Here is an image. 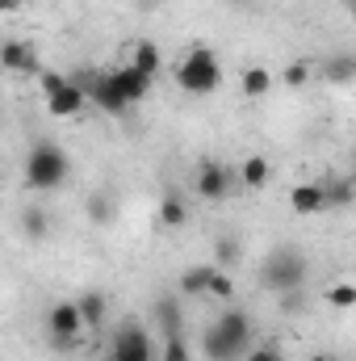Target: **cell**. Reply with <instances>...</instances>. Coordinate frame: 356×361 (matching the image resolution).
I'll list each match as a JSON object with an SVG mask.
<instances>
[{"label":"cell","instance_id":"obj_1","mask_svg":"<svg viewBox=\"0 0 356 361\" xmlns=\"http://www.w3.org/2000/svg\"><path fill=\"white\" fill-rule=\"evenodd\" d=\"M252 349V319L243 307H227L201 336V353L210 361H243Z\"/></svg>","mask_w":356,"mask_h":361},{"label":"cell","instance_id":"obj_2","mask_svg":"<svg viewBox=\"0 0 356 361\" xmlns=\"http://www.w3.org/2000/svg\"><path fill=\"white\" fill-rule=\"evenodd\" d=\"M68 177H72L68 152L59 143H51V139H38L30 147V160H25V185L34 193H51V189H59Z\"/></svg>","mask_w":356,"mask_h":361},{"label":"cell","instance_id":"obj_3","mask_svg":"<svg viewBox=\"0 0 356 361\" xmlns=\"http://www.w3.org/2000/svg\"><path fill=\"white\" fill-rule=\"evenodd\" d=\"M306 269L310 265H306V252L298 244H276L265 257V265H260V281L276 294H289V290H302Z\"/></svg>","mask_w":356,"mask_h":361},{"label":"cell","instance_id":"obj_4","mask_svg":"<svg viewBox=\"0 0 356 361\" xmlns=\"http://www.w3.org/2000/svg\"><path fill=\"white\" fill-rule=\"evenodd\" d=\"M177 85L189 92V97H205V92H214L218 85H222V63H218V55H214L210 47H193V51L180 59Z\"/></svg>","mask_w":356,"mask_h":361},{"label":"cell","instance_id":"obj_5","mask_svg":"<svg viewBox=\"0 0 356 361\" xmlns=\"http://www.w3.org/2000/svg\"><path fill=\"white\" fill-rule=\"evenodd\" d=\"M42 97L55 118H76L89 101L80 85H72V76H59V72H42Z\"/></svg>","mask_w":356,"mask_h":361},{"label":"cell","instance_id":"obj_6","mask_svg":"<svg viewBox=\"0 0 356 361\" xmlns=\"http://www.w3.org/2000/svg\"><path fill=\"white\" fill-rule=\"evenodd\" d=\"M155 341L143 324H122L113 332V345H109V361H155Z\"/></svg>","mask_w":356,"mask_h":361},{"label":"cell","instance_id":"obj_7","mask_svg":"<svg viewBox=\"0 0 356 361\" xmlns=\"http://www.w3.org/2000/svg\"><path fill=\"white\" fill-rule=\"evenodd\" d=\"M80 328H84V319H80L76 302H55V307L46 311V336H51V345H55L59 353H68V349L80 341Z\"/></svg>","mask_w":356,"mask_h":361},{"label":"cell","instance_id":"obj_8","mask_svg":"<svg viewBox=\"0 0 356 361\" xmlns=\"http://www.w3.org/2000/svg\"><path fill=\"white\" fill-rule=\"evenodd\" d=\"M193 189H197L205 202H222V197L235 189V173H231L227 164H218V160H205V164L197 169V180H193Z\"/></svg>","mask_w":356,"mask_h":361},{"label":"cell","instance_id":"obj_9","mask_svg":"<svg viewBox=\"0 0 356 361\" xmlns=\"http://www.w3.org/2000/svg\"><path fill=\"white\" fill-rule=\"evenodd\" d=\"M0 68H4V72H17V76H38V72H42L38 51H34L25 38H4V42H0Z\"/></svg>","mask_w":356,"mask_h":361},{"label":"cell","instance_id":"obj_10","mask_svg":"<svg viewBox=\"0 0 356 361\" xmlns=\"http://www.w3.org/2000/svg\"><path fill=\"white\" fill-rule=\"evenodd\" d=\"M113 85L126 92V101H130V105H139V101H143V97L151 92V85H155V80H151V76H143L139 68L122 63V68H113Z\"/></svg>","mask_w":356,"mask_h":361},{"label":"cell","instance_id":"obj_11","mask_svg":"<svg viewBox=\"0 0 356 361\" xmlns=\"http://www.w3.org/2000/svg\"><path fill=\"white\" fill-rule=\"evenodd\" d=\"M289 206L298 214H323L327 210V197H323V180H310V185H298L289 193Z\"/></svg>","mask_w":356,"mask_h":361},{"label":"cell","instance_id":"obj_12","mask_svg":"<svg viewBox=\"0 0 356 361\" xmlns=\"http://www.w3.org/2000/svg\"><path fill=\"white\" fill-rule=\"evenodd\" d=\"M268 173H272V169H268L265 156H248V160L239 164V185H243V189H265Z\"/></svg>","mask_w":356,"mask_h":361},{"label":"cell","instance_id":"obj_13","mask_svg":"<svg viewBox=\"0 0 356 361\" xmlns=\"http://www.w3.org/2000/svg\"><path fill=\"white\" fill-rule=\"evenodd\" d=\"M76 311H80V319H84V324H101V319L109 315V302H105V294H101V290H84V294L76 298Z\"/></svg>","mask_w":356,"mask_h":361},{"label":"cell","instance_id":"obj_14","mask_svg":"<svg viewBox=\"0 0 356 361\" xmlns=\"http://www.w3.org/2000/svg\"><path fill=\"white\" fill-rule=\"evenodd\" d=\"M130 68H139L143 76H151V80H155V76H160V47H155V42H147V38H143V42H134V59H130Z\"/></svg>","mask_w":356,"mask_h":361},{"label":"cell","instance_id":"obj_15","mask_svg":"<svg viewBox=\"0 0 356 361\" xmlns=\"http://www.w3.org/2000/svg\"><path fill=\"white\" fill-rule=\"evenodd\" d=\"M356 76V59L352 55H331L327 63H323V80L327 85H348Z\"/></svg>","mask_w":356,"mask_h":361},{"label":"cell","instance_id":"obj_16","mask_svg":"<svg viewBox=\"0 0 356 361\" xmlns=\"http://www.w3.org/2000/svg\"><path fill=\"white\" fill-rule=\"evenodd\" d=\"M155 319H160L164 336H180V302L177 298H155Z\"/></svg>","mask_w":356,"mask_h":361},{"label":"cell","instance_id":"obj_17","mask_svg":"<svg viewBox=\"0 0 356 361\" xmlns=\"http://www.w3.org/2000/svg\"><path fill=\"white\" fill-rule=\"evenodd\" d=\"M210 277H214V265H193V269H184L180 273V294H205Z\"/></svg>","mask_w":356,"mask_h":361},{"label":"cell","instance_id":"obj_18","mask_svg":"<svg viewBox=\"0 0 356 361\" xmlns=\"http://www.w3.org/2000/svg\"><path fill=\"white\" fill-rule=\"evenodd\" d=\"M21 231L30 235V240H42L46 231H51V219H46V210H21Z\"/></svg>","mask_w":356,"mask_h":361},{"label":"cell","instance_id":"obj_19","mask_svg":"<svg viewBox=\"0 0 356 361\" xmlns=\"http://www.w3.org/2000/svg\"><path fill=\"white\" fill-rule=\"evenodd\" d=\"M268 89H272L268 68H248V72H243V92H248V97H265Z\"/></svg>","mask_w":356,"mask_h":361},{"label":"cell","instance_id":"obj_20","mask_svg":"<svg viewBox=\"0 0 356 361\" xmlns=\"http://www.w3.org/2000/svg\"><path fill=\"white\" fill-rule=\"evenodd\" d=\"M184 219H189V210H184L180 197H164V202H160V223H164V227H180Z\"/></svg>","mask_w":356,"mask_h":361},{"label":"cell","instance_id":"obj_21","mask_svg":"<svg viewBox=\"0 0 356 361\" xmlns=\"http://www.w3.org/2000/svg\"><path fill=\"white\" fill-rule=\"evenodd\" d=\"M84 206H89L92 223H109V219H113V202H109L105 193H92L89 202H84Z\"/></svg>","mask_w":356,"mask_h":361},{"label":"cell","instance_id":"obj_22","mask_svg":"<svg viewBox=\"0 0 356 361\" xmlns=\"http://www.w3.org/2000/svg\"><path fill=\"white\" fill-rule=\"evenodd\" d=\"M331 307H340V311H348V307H356V286L352 281H340V286H331Z\"/></svg>","mask_w":356,"mask_h":361},{"label":"cell","instance_id":"obj_23","mask_svg":"<svg viewBox=\"0 0 356 361\" xmlns=\"http://www.w3.org/2000/svg\"><path fill=\"white\" fill-rule=\"evenodd\" d=\"M155 357L160 361H189V345H184V336H168L164 349H160Z\"/></svg>","mask_w":356,"mask_h":361},{"label":"cell","instance_id":"obj_24","mask_svg":"<svg viewBox=\"0 0 356 361\" xmlns=\"http://www.w3.org/2000/svg\"><path fill=\"white\" fill-rule=\"evenodd\" d=\"M205 294H214V298H231V294H235V286H231V277H227L222 269H214L210 286H205Z\"/></svg>","mask_w":356,"mask_h":361},{"label":"cell","instance_id":"obj_25","mask_svg":"<svg viewBox=\"0 0 356 361\" xmlns=\"http://www.w3.org/2000/svg\"><path fill=\"white\" fill-rule=\"evenodd\" d=\"M243 361H285V353H281V345H256L243 353Z\"/></svg>","mask_w":356,"mask_h":361},{"label":"cell","instance_id":"obj_26","mask_svg":"<svg viewBox=\"0 0 356 361\" xmlns=\"http://www.w3.org/2000/svg\"><path fill=\"white\" fill-rule=\"evenodd\" d=\"M281 80H285L289 89H302V85L310 80V68H306V63H293V68H285V76H281Z\"/></svg>","mask_w":356,"mask_h":361},{"label":"cell","instance_id":"obj_27","mask_svg":"<svg viewBox=\"0 0 356 361\" xmlns=\"http://www.w3.org/2000/svg\"><path fill=\"white\" fill-rule=\"evenodd\" d=\"M30 0H0V13H17V8H25Z\"/></svg>","mask_w":356,"mask_h":361},{"label":"cell","instance_id":"obj_28","mask_svg":"<svg viewBox=\"0 0 356 361\" xmlns=\"http://www.w3.org/2000/svg\"><path fill=\"white\" fill-rule=\"evenodd\" d=\"M218 257H222V261H231V257H235V244H231V240H227V244H218Z\"/></svg>","mask_w":356,"mask_h":361},{"label":"cell","instance_id":"obj_29","mask_svg":"<svg viewBox=\"0 0 356 361\" xmlns=\"http://www.w3.org/2000/svg\"><path fill=\"white\" fill-rule=\"evenodd\" d=\"M306 361H340V357H331V353H314V357H306Z\"/></svg>","mask_w":356,"mask_h":361},{"label":"cell","instance_id":"obj_30","mask_svg":"<svg viewBox=\"0 0 356 361\" xmlns=\"http://www.w3.org/2000/svg\"><path fill=\"white\" fill-rule=\"evenodd\" d=\"M143 4H160V0H143Z\"/></svg>","mask_w":356,"mask_h":361}]
</instances>
